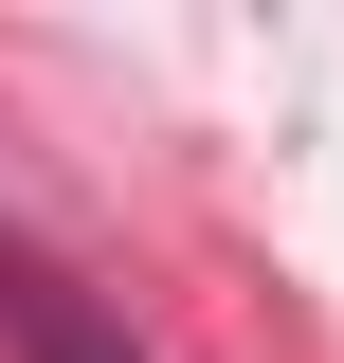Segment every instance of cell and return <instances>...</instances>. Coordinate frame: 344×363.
Instances as JSON below:
<instances>
[{"label":"cell","mask_w":344,"mask_h":363,"mask_svg":"<svg viewBox=\"0 0 344 363\" xmlns=\"http://www.w3.org/2000/svg\"><path fill=\"white\" fill-rule=\"evenodd\" d=\"M0 327H18V363H145L127 327H91L73 291H55V272H0Z\"/></svg>","instance_id":"obj_1"}]
</instances>
